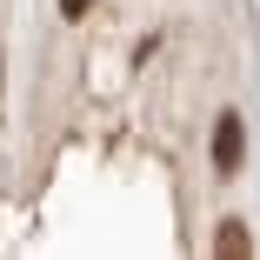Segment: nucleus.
<instances>
[{
  "label": "nucleus",
  "instance_id": "obj_1",
  "mask_svg": "<svg viewBox=\"0 0 260 260\" xmlns=\"http://www.w3.org/2000/svg\"><path fill=\"white\" fill-rule=\"evenodd\" d=\"M240 160H247V120L227 107V114L214 120V174H234Z\"/></svg>",
  "mask_w": 260,
  "mask_h": 260
},
{
  "label": "nucleus",
  "instance_id": "obj_2",
  "mask_svg": "<svg viewBox=\"0 0 260 260\" xmlns=\"http://www.w3.org/2000/svg\"><path fill=\"white\" fill-rule=\"evenodd\" d=\"M214 253H220V260H240V253H253V234H247L240 220H220V234H214Z\"/></svg>",
  "mask_w": 260,
  "mask_h": 260
},
{
  "label": "nucleus",
  "instance_id": "obj_3",
  "mask_svg": "<svg viewBox=\"0 0 260 260\" xmlns=\"http://www.w3.org/2000/svg\"><path fill=\"white\" fill-rule=\"evenodd\" d=\"M60 14H67V20H80V14H93V0H60Z\"/></svg>",
  "mask_w": 260,
  "mask_h": 260
}]
</instances>
